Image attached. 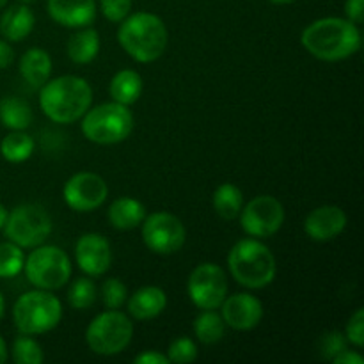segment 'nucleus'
Wrapping results in <instances>:
<instances>
[{
	"label": "nucleus",
	"mask_w": 364,
	"mask_h": 364,
	"mask_svg": "<svg viewBox=\"0 0 364 364\" xmlns=\"http://www.w3.org/2000/svg\"><path fill=\"white\" fill-rule=\"evenodd\" d=\"M359 25L347 18H320L302 31L301 43L313 57L326 63H338L361 48Z\"/></svg>",
	"instance_id": "1"
},
{
	"label": "nucleus",
	"mask_w": 364,
	"mask_h": 364,
	"mask_svg": "<svg viewBox=\"0 0 364 364\" xmlns=\"http://www.w3.org/2000/svg\"><path fill=\"white\" fill-rule=\"evenodd\" d=\"M91 85L85 78L77 75L52 78L39 89V107L53 123H77L91 109Z\"/></svg>",
	"instance_id": "2"
},
{
	"label": "nucleus",
	"mask_w": 364,
	"mask_h": 364,
	"mask_svg": "<svg viewBox=\"0 0 364 364\" xmlns=\"http://www.w3.org/2000/svg\"><path fill=\"white\" fill-rule=\"evenodd\" d=\"M117 43L137 63H155L166 52L169 32L162 18L142 11L128 14L121 21L117 28Z\"/></svg>",
	"instance_id": "3"
},
{
	"label": "nucleus",
	"mask_w": 364,
	"mask_h": 364,
	"mask_svg": "<svg viewBox=\"0 0 364 364\" xmlns=\"http://www.w3.org/2000/svg\"><path fill=\"white\" fill-rule=\"evenodd\" d=\"M228 267L240 287L249 290H262L269 287L277 274V263L272 251L259 238H244L231 247Z\"/></svg>",
	"instance_id": "4"
},
{
	"label": "nucleus",
	"mask_w": 364,
	"mask_h": 364,
	"mask_svg": "<svg viewBox=\"0 0 364 364\" xmlns=\"http://www.w3.org/2000/svg\"><path fill=\"white\" fill-rule=\"evenodd\" d=\"M63 318V302L48 290H32L20 295L13 306L18 333L36 336L55 329Z\"/></svg>",
	"instance_id": "5"
},
{
	"label": "nucleus",
	"mask_w": 364,
	"mask_h": 364,
	"mask_svg": "<svg viewBox=\"0 0 364 364\" xmlns=\"http://www.w3.org/2000/svg\"><path fill=\"white\" fill-rule=\"evenodd\" d=\"M134 132V114L127 105L110 102L89 109L82 116V134L100 146L119 144Z\"/></svg>",
	"instance_id": "6"
},
{
	"label": "nucleus",
	"mask_w": 364,
	"mask_h": 364,
	"mask_svg": "<svg viewBox=\"0 0 364 364\" xmlns=\"http://www.w3.org/2000/svg\"><path fill=\"white\" fill-rule=\"evenodd\" d=\"M134 322L119 309H107L100 313L87 326L85 343L98 355H117L132 343Z\"/></svg>",
	"instance_id": "7"
},
{
	"label": "nucleus",
	"mask_w": 364,
	"mask_h": 364,
	"mask_svg": "<svg viewBox=\"0 0 364 364\" xmlns=\"http://www.w3.org/2000/svg\"><path fill=\"white\" fill-rule=\"evenodd\" d=\"M25 277L38 290H59L71 277V262L57 245H38L25 258Z\"/></svg>",
	"instance_id": "8"
},
{
	"label": "nucleus",
	"mask_w": 364,
	"mask_h": 364,
	"mask_svg": "<svg viewBox=\"0 0 364 364\" xmlns=\"http://www.w3.org/2000/svg\"><path fill=\"white\" fill-rule=\"evenodd\" d=\"M4 237L21 249H34L45 244L53 230L48 212L38 205H18L7 213Z\"/></svg>",
	"instance_id": "9"
},
{
	"label": "nucleus",
	"mask_w": 364,
	"mask_h": 364,
	"mask_svg": "<svg viewBox=\"0 0 364 364\" xmlns=\"http://www.w3.org/2000/svg\"><path fill=\"white\" fill-rule=\"evenodd\" d=\"M142 240L146 247L160 256L176 255L187 240L183 223L167 212H155L142 220Z\"/></svg>",
	"instance_id": "10"
},
{
	"label": "nucleus",
	"mask_w": 364,
	"mask_h": 364,
	"mask_svg": "<svg viewBox=\"0 0 364 364\" xmlns=\"http://www.w3.org/2000/svg\"><path fill=\"white\" fill-rule=\"evenodd\" d=\"M187 294L196 308L219 309L228 297V279L223 267L217 263H201L191 272Z\"/></svg>",
	"instance_id": "11"
},
{
	"label": "nucleus",
	"mask_w": 364,
	"mask_h": 364,
	"mask_svg": "<svg viewBox=\"0 0 364 364\" xmlns=\"http://www.w3.org/2000/svg\"><path fill=\"white\" fill-rule=\"evenodd\" d=\"M240 224L252 238H270L283 228L284 208L274 196H258L240 210Z\"/></svg>",
	"instance_id": "12"
},
{
	"label": "nucleus",
	"mask_w": 364,
	"mask_h": 364,
	"mask_svg": "<svg viewBox=\"0 0 364 364\" xmlns=\"http://www.w3.org/2000/svg\"><path fill=\"white\" fill-rule=\"evenodd\" d=\"M109 198L105 180L96 173H77L64 183L63 199L73 212L98 210Z\"/></svg>",
	"instance_id": "13"
},
{
	"label": "nucleus",
	"mask_w": 364,
	"mask_h": 364,
	"mask_svg": "<svg viewBox=\"0 0 364 364\" xmlns=\"http://www.w3.org/2000/svg\"><path fill=\"white\" fill-rule=\"evenodd\" d=\"M75 259L85 276L100 277L112 265V249L100 233H85L75 245Z\"/></svg>",
	"instance_id": "14"
},
{
	"label": "nucleus",
	"mask_w": 364,
	"mask_h": 364,
	"mask_svg": "<svg viewBox=\"0 0 364 364\" xmlns=\"http://www.w3.org/2000/svg\"><path fill=\"white\" fill-rule=\"evenodd\" d=\"M223 320L235 331H251L259 326L263 318V304L252 294H235L224 299Z\"/></svg>",
	"instance_id": "15"
},
{
	"label": "nucleus",
	"mask_w": 364,
	"mask_h": 364,
	"mask_svg": "<svg viewBox=\"0 0 364 364\" xmlns=\"http://www.w3.org/2000/svg\"><path fill=\"white\" fill-rule=\"evenodd\" d=\"M347 228V213L336 205H323L308 213L304 231L311 240L329 242L340 237Z\"/></svg>",
	"instance_id": "16"
},
{
	"label": "nucleus",
	"mask_w": 364,
	"mask_h": 364,
	"mask_svg": "<svg viewBox=\"0 0 364 364\" xmlns=\"http://www.w3.org/2000/svg\"><path fill=\"white\" fill-rule=\"evenodd\" d=\"M48 16L68 28L89 27L96 18L95 0H48Z\"/></svg>",
	"instance_id": "17"
},
{
	"label": "nucleus",
	"mask_w": 364,
	"mask_h": 364,
	"mask_svg": "<svg viewBox=\"0 0 364 364\" xmlns=\"http://www.w3.org/2000/svg\"><path fill=\"white\" fill-rule=\"evenodd\" d=\"M128 301V313L134 320H153L166 309L167 295L160 287H142L132 294Z\"/></svg>",
	"instance_id": "18"
},
{
	"label": "nucleus",
	"mask_w": 364,
	"mask_h": 364,
	"mask_svg": "<svg viewBox=\"0 0 364 364\" xmlns=\"http://www.w3.org/2000/svg\"><path fill=\"white\" fill-rule=\"evenodd\" d=\"M20 75L31 87L41 89L52 77V57L43 48H28L20 59Z\"/></svg>",
	"instance_id": "19"
},
{
	"label": "nucleus",
	"mask_w": 364,
	"mask_h": 364,
	"mask_svg": "<svg viewBox=\"0 0 364 364\" xmlns=\"http://www.w3.org/2000/svg\"><path fill=\"white\" fill-rule=\"evenodd\" d=\"M36 23L34 13L27 4H18L6 9L0 18V32L7 41H23Z\"/></svg>",
	"instance_id": "20"
},
{
	"label": "nucleus",
	"mask_w": 364,
	"mask_h": 364,
	"mask_svg": "<svg viewBox=\"0 0 364 364\" xmlns=\"http://www.w3.org/2000/svg\"><path fill=\"white\" fill-rule=\"evenodd\" d=\"M109 223L110 226L119 231H130L141 226L146 219V206L135 198H117L109 206Z\"/></svg>",
	"instance_id": "21"
},
{
	"label": "nucleus",
	"mask_w": 364,
	"mask_h": 364,
	"mask_svg": "<svg viewBox=\"0 0 364 364\" xmlns=\"http://www.w3.org/2000/svg\"><path fill=\"white\" fill-rule=\"evenodd\" d=\"M100 34L96 28L82 27V31L75 32L66 46L68 57L75 64H91L100 53Z\"/></svg>",
	"instance_id": "22"
},
{
	"label": "nucleus",
	"mask_w": 364,
	"mask_h": 364,
	"mask_svg": "<svg viewBox=\"0 0 364 364\" xmlns=\"http://www.w3.org/2000/svg\"><path fill=\"white\" fill-rule=\"evenodd\" d=\"M112 102L121 105H134L142 95V77L135 70H121L112 77L109 85Z\"/></svg>",
	"instance_id": "23"
},
{
	"label": "nucleus",
	"mask_w": 364,
	"mask_h": 364,
	"mask_svg": "<svg viewBox=\"0 0 364 364\" xmlns=\"http://www.w3.org/2000/svg\"><path fill=\"white\" fill-rule=\"evenodd\" d=\"M32 109L25 100L6 96L0 100V123L13 130H27L32 124Z\"/></svg>",
	"instance_id": "24"
},
{
	"label": "nucleus",
	"mask_w": 364,
	"mask_h": 364,
	"mask_svg": "<svg viewBox=\"0 0 364 364\" xmlns=\"http://www.w3.org/2000/svg\"><path fill=\"white\" fill-rule=\"evenodd\" d=\"M244 206V194L233 183H223L213 192V208L224 220H235Z\"/></svg>",
	"instance_id": "25"
},
{
	"label": "nucleus",
	"mask_w": 364,
	"mask_h": 364,
	"mask_svg": "<svg viewBox=\"0 0 364 364\" xmlns=\"http://www.w3.org/2000/svg\"><path fill=\"white\" fill-rule=\"evenodd\" d=\"M34 139L25 134V130H13L0 142V153L11 164L27 162L34 153Z\"/></svg>",
	"instance_id": "26"
},
{
	"label": "nucleus",
	"mask_w": 364,
	"mask_h": 364,
	"mask_svg": "<svg viewBox=\"0 0 364 364\" xmlns=\"http://www.w3.org/2000/svg\"><path fill=\"white\" fill-rule=\"evenodd\" d=\"M226 333V323L215 309H203L201 315L194 320V334L203 345L219 343Z\"/></svg>",
	"instance_id": "27"
},
{
	"label": "nucleus",
	"mask_w": 364,
	"mask_h": 364,
	"mask_svg": "<svg viewBox=\"0 0 364 364\" xmlns=\"http://www.w3.org/2000/svg\"><path fill=\"white\" fill-rule=\"evenodd\" d=\"M25 255L20 245L13 242L0 244V279H13L23 270Z\"/></svg>",
	"instance_id": "28"
},
{
	"label": "nucleus",
	"mask_w": 364,
	"mask_h": 364,
	"mask_svg": "<svg viewBox=\"0 0 364 364\" xmlns=\"http://www.w3.org/2000/svg\"><path fill=\"white\" fill-rule=\"evenodd\" d=\"M98 290L95 281L87 277H78L68 288V302L73 309H89L96 302Z\"/></svg>",
	"instance_id": "29"
},
{
	"label": "nucleus",
	"mask_w": 364,
	"mask_h": 364,
	"mask_svg": "<svg viewBox=\"0 0 364 364\" xmlns=\"http://www.w3.org/2000/svg\"><path fill=\"white\" fill-rule=\"evenodd\" d=\"M11 355H13V361L16 364H41L45 361L41 345L28 334H21L14 340Z\"/></svg>",
	"instance_id": "30"
},
{
	"label": "nucleus",
	"mask_w": 364,
	"mask_h": 364,
	"mask_svg": "<svg viewBox=\"0 0 364 364\" xmlns=\"http://www.w3.org/2000/svg\"><path fill=\"white\" fill-rule=\"evenodd\" d=\"M167 359L174 364H191L198 359V345L187 336H180L171 341L167 348Z\"/></svg>",
	"instance_id": "31"
},
{
	"label": "nucleus",
	"mask_w": 364,
	"mask_h": 364,
	"mask_svg": "<svg viewBox=\"0 0 364 364\" xmlns=\"http://www.w3.org/2000/svg\"><path fill=\"white\" fill-rule=\"evenodd\" d=\"M128 290L117 277L105 279L102 284V302L107 309H119L127 302Z\"/></svg>",
	"instance_id": "32"
},
{
	"label": "nucleus",
	"mask_w": 364,
	"mask_h": 364,
	"mask_svg": "<svg viewBox=\"0 0 364 364\" xmlns=\"http://www.w3.org/2000/svg\"><path fill=\"white\" fill-rule=\"evenodd\" d=\"M347 338L341 331H329L320 340V354L323 355V359L331 361L334 355L340 354L343 348H347Z\"/></svg>",
	"instance_id": "33"
},
{
	"label": "nucleus",
	"mask_w": 364,
	"mask_h": 364,
	"mask_svg": "<svg viewBox=\"0 0 364 364\" xmlns=\"http://www.w3.org/2000/svg\"><path fill=\"white\" fill-rule=\"evenodd\" d=\"M103 16L112 23H121L132 11V0H100Z\"/></svg>",
	"instance_id": "34"
},
{
	"label": "nucleus",
	"mask_w": 364,
	"mask_h": 364,
	"mask_svg": "<svg viewBox=\"0 0 364 364\" xmlns=\"http://www.w3.org/2000/svg\"><path fill=\"white\" fill-rule=\"evenodd\" d=\"M343 334L345 338H347L348 343H352L358 348L363 347L364 345V309L363 308H359L358 311L350 316Z\"/></svg>",
	"instance_id": "35"
},
{
	"label": "nucleus",
	"mask_w": 364,
	"mask_h": 364,
	"mask_svg": "<svg viewBox=\"0 0 364 364\" xmlns=\"http://www.w3.org/2000/svg\"><path fill=\"white\" fill-rule=\"evenodd\" d=\"M345 14L352 23L361 25L364 21V0H347L345 2Z\"/></svg>",
	"instance_id": "36"
},
{
	"label": "nucleus",
	"mask_w": 364,
	"mask_h": 364,
	"mask_svg": "<svg viewBox=\"0 0 364 364\" xmlns=\"http://www.w3.org/2000/svg\"><path fill=\"white\" fill-rule=\"evenodd\" d=\"M135 364H169L166 354L159 350H144L142 354L135 355L134 359Z\"/></svg>",
	"instance_id": "37"
},
{
	"label": "nucleus",
	"mask_w": 364,
	"mask_h": 364,
	"mask_svg": "<svg viewBox=\"0 0 364 364\" xmlns=\"http://www.w3.org/2000/svg\"><path fill=\"white\" fill-rule=\"evenodd\" d=\"M331 363L333 364H364V358L361 354H358V352L343 348L340 354H336L333 359H331Z\"/></svg>",
	"instance_id": "38"
},
{
	"label": "nucleus",
	"mask_w": 364,
	"mask_h": 364,
	"mask_svg": "<svg viewBox=\"0 0 364 364\" xmlns=\"http://www.w3.org/2000/svg\"><path fill=\"white\" fill-rule=\"evenodd\" d=\"M14 50L7 41H0V70H6L13 64Z\"/></svg>",
	"instance_id": "39"
},
{
	"label": "nucleus",
	"mask_w": 364,
	"mask_h": 364,
	"mask_svg": "<svg viewBox=\"0 0 364 364\" xmlns=\"http://www.w3.org/2000/svg\"><path fill=\"white\" fill-rule=\"evenodd\" d=\"M7 358H9V352H7L6 340H4V338L0 336V364L6 363V361H7Z\"/></svg>",
	"instance_id": "40"
},
{
	"label": "nucleus",
	"mask_w": 364,
	"mask_h": 364,
	"mask_svg": "<svg viewBox=\"0 0 364 364\" xmlns=\"http://www.w3.org/2000/svg\"><path fill=\"white\" fill-rule=\"evenodd\" d=\"M7 208L6 206L2 205V203H0V230H2L4 228V224H6V220H7Z\"/></svg>",
	"instance_id": "41"
},
{
	"label": "nucleus",
	"mask_w": 364,
	"mask_h": 364,
	"mask_svg": "<svg viewBox=\"0 0 364 364\" xmlns=\"http://www.w3.org/2000/svg\"><path fill=\"white\" fill-rule=\"evenodd\" d=\"M4 313H6V301H4V295L2 291H0V320H2Z\"/></svg>",
	"instance_id": "42"
},
{
	"label": "nucleus",
	"mask_w": 364,
	"mask_h": 364,
	"mask_svg": "<svg viewBox=\"0 0 364 364\" xmlns=\"http://www.w3.org/2000/svg\"><path fill=\"white\" fill-rule=\"evenodd\" d=\"M270 4H276V6H288V4L295 2V0H269Z\"/></svg>",
	"instance_id": "43"
},
{
	"label": "nucleus",
	"mask_w": 364,
	"mask_h": 364,
	"mask_svg": "<svg viewBox=\"0 0 364 364\" xmlns=\"http://www.w3.org/2000/svg\"><path fill=\"white\" fill-rule=\"evenodd\" d=\"M18 2H20V4H27V6H28V4L36 2V0H18Z\"/></svg>",
	"instance_id": "44"
},
{
	"label": "nucleus",
	"mask_w": 364,
	"mask_h": 364,
	"mask_svg": "<svg viewBox=\"0 0 364 364\" xmlns=\"http://www.w3.org/2000/svg\"><path fill=\"white\" fill-rule=\"evenodd\" d=\"M6 4H7V0H0V9H2V7L6 6Z\"/></svg>",
	"instance_id": "45"
}]
</instances>
